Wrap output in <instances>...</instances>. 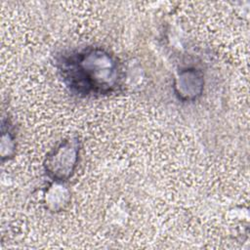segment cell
<instances>
[{
  "mask_svg": "<svg viewBox=\"0 0 250 250\" xmlns=\"http://www.w3.org/2000/svg\"><path fill=\"white\" fill-rule=\"evenodd\" d=\"M65 86L80 97L113 93L121 84L122 68L117 58L101 47H86L57 59Z\"/></svg>",
  "mask_w": 250,
  "mask_h": 250,
  "instance_id": "1",
  "label": "cell"
},
{
  "mask_svg": "<svg viewBox=\"0 0 250 250\" xmlns=\"http://www.w3.org/2000/svg\"><path fill=\"white\" fill-rule=\"evenodd\" d=\"M78 155V140H62L46 156L44 166L48 177L55 182L67 181L77 165Z\"/></svg>",
  "mask_w": 250,
  "mask_h": 250,
  "instance_id": "2",
  "label": "cell"
},
{
  "mask_svg": "<svg viewBox=\"0 0 250 250\" xmlns=\"http://www.w3.org/2000/svg\"><path fill=\"white\" fill-rule=\"evenodd\" d=\"M203 74L195 68H187L179 72L174 81V89L178 98L184 102L193 101L202 93Z\"/></svg>",
  "mask_w": 250,
  "mask_h": 250,
  "instance_id": "3",
  "label": "cell"
}]
</instances>
